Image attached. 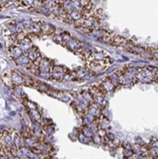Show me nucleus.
Here are the masks:
<instances>
[{"label": "nucleus", "mask_w": 158, "mask_h": 159, "mask_svg": "<svg viewBox=\"0 0 158 159\" xmlns=\"http://www.w3.org/2000/svg\"><path fill=\"white\" fill-rule=\"evenodd\" d=\"M110 58H106V59H102V60L86 61V68H87L93 75L101 74L102 71H104L110 65Z\"/></svg>", "instance_id": "obj_1"}, {"label": "nucleus", "mask_w": 158, "mask_h": 159, "mask_svg": "<svg viewBox=\"0 0 158 159\" xmlns=\"http://www.w3.org/2000/svg\"><path fill=\"white\" fill-rule=\"evenodd\" d=\"M54 66L52 60H50L46 57H42L38 62V69H39V75L43 78H52V70Z\"/></svg>", "instance_id": "obj_2"}, {"label": "nucleus", "mask_w": 158, "mask_h": 159, "mask_svg": "<svg viewBox=\"0 0 158 159\" xmlns=\"http://www.w3.org/2000/svg\"><path fill=\"white\" fill-rule=\"evenodd\" d=\"M74 81H84L90 79L93 75L87 68H76L73 70Z\"/></svg>", "instance_id": "obj_3"}, {"label": "nucleus", "mask_w": 158, "mask_h": 159, "mask_svg": "<svg viewBox=\"0 0 158 159\" xmlns=\"http://www.w3.org/2000/svg\"><path fill=\"white\" fill-rule=\"evenodd\" d=\"M68 71H69V69L64 66L54 65L52 70V79L56 80V81H63Z\"/></svg>", "instance_id": "obj_4"}, {"label": "nucleus", "mask_w": 158, "mask_h": 159, "mask_svg": "<svg viewBox=\"0 0 158 159\" xmlns=\"http://www.w3.org/2000/svg\"><path fill=\"white\" fill-rule=\"evenodd\" d=\"M28 36L30 37L31 35L34 36H40L42 34L41 31V21H33L30 28L26 30Z\"/></svg>", "instance_id": "obj_5"}, {"label": "nucleus", "mask_w": 158, "mask_h": 159, "mask_svg": "<svg viewBox=\"0 0 158 159\" xmlns=\"http://www.w3.org/2000/svg\"><path fill=\"white\" fill-rule=\"evenodd\" d=\"M11 81H12L14 86L25 85L24 75H22L20 71H18L16 70H11Z\"/></svg>", "instance_id": "obj_6"}, {"label": "nucleus", "mask_w": 158, "mask_h": 159, "mask_svg": "<svg viewBox=\"0 0 158 159\" xmlns=\"http://www.w3.org/2000/svg\"><path fill=\"white\" fill-rule=\"evenodd\" d=\"M97 86L99 87L100 90H101L105 94L110 93V92H112L114 90V88H115V84L113 83V81L111 80V78L105 79L104 81L97 84Z\"/></svg>", "instance_id": "obj_7"}, {"label": "nucleus", "mask_w": 158, "mask_h": 159, "mask_svg": "<svg viewBox=\"0 0 158 159\" xmlns=\"http://www.w3.org/2000/svg\"><path fill=\"white\" fill-rule=\"evenodd\" d=\"M8 53H9V56L14 61L16 58H18V57H19L20 55H22L24 52H23V51L19 48V46L11 44V45L8 48Z\"/></svg>", "instance_id": "obj_8"}, {"label": "nucleus", "mask_w": 158, "mask_h": 159, "mask_svg": "<svg viewBox=\"0 0 158 159\" xmlns=\"http://www.w3.org/2000/svg\"><path fill=\"white\" fill-rule=\"evenodd\" d=\"M41 31H42V34L44 35H53L56 32V29L51 23L41 21Z\"/></svg>", "instance_id": "obj_9"}, {"label": "nucleus", "mask_w": 158, "mask_h": 159, "mask_svg": "<svg viewBox=\"0 0 158 159\" xmlns=\"http://www.w3.org/2000/svg\"><path fill=\"white\" fill-rule=\"evenodd\" d=\"M12 137H13V146L20 149L22 147H25V138L17 132L12 131Z\"/></svg>", "instance_id": "obj_10"}, {"label": "nucleus", "mask_w": 158, "mask_h": 159, "mask_svg": "<svg viewBox=\"0 0 158 159\" xmlns=\"http://www.w3.org/2000/svg\"><path fill=\"white\" fill-rule=\"evenodd\" d=\"M53 96L54 97H57V98L60 99L61 101H63V102H65V103H70V101L74 99L71 93H68V92L56 91V92H54Z\"/></svg>", "instance_id": "obj_11"}, {"label": "nucleus", "mask_w": 158, "mask_h": 159, "mask_svg": "<svg viewBox=\"0 0 158 159\" xmlns=\"http://www.w3.org/2000/svg\"><path fill=\"white\" fill-rule=\"evenodd\" d=\"M27 55H28V57H29V59H30V61L31 62H35V61H37L38 59H40L41 58V53H40V52H39V50L36 48V47H34V46H33L30 50H29L27 52H25Z\"/></svg>", "instance_id": "obj_12"}, {"label": "nucleus", "mask_w": 158, "mask_h": 159, "mask_svg": "<svg viewBox=\"0 0 158 159\" xmlns=\"http://www.w3.org/2000/svg\"><path fill=\"white\" fill-rule=\"evenodd\" d=\"M88 113L93 115L94 118H97L102 114V108L97 105L95 102H93L88 107Z\"/></svg>", "instance_id": "obj_13"}, {"label": "nucleus", "mask_w": 158, "mask_h": 159, "mask_svg": "<svg viewBox=\"0 0 158 159\" xmlns=\"http://www.w3.org/2000/svg\"><path fill=\"white\" fill-rule=\"evenodd\" d=\"M17 46H19V48L23 51V52H27L29 50H30V49L33 47L31 37H29V36L24 37V38L18 43V45H17Z\"/></svg>", "instance_id": "obj_14"}, {"label": "nucleus", "mask_w": 158, "mask_h": 159, "mask_svg": "<svg viewBox=\"0 0 158 159\" xmlns=\"http://www.w3.org/2000/svg\"><path fill=\"white\" fill-rule=\"evenodd\" d=\"M12 90H13V93L16 94L21 101L27 99V94L24 92V90L21 88V86H14Z\"/></svg>", "instance_id": "obj_15"}, {"label": "nucleus", "mask_w": 158, "mask_h": 159, "mask_svg": "<svg viewBox=\"0 0 158 159\" xmlns=\"http://www.w3.org/2000/svg\"><path fill=\"white\" fill-rule=\"evenodd\" d=\"M2 80H3V83L7 86V87H9V88H13L14 87V85H13V83H12V81H11V70L10 71H4V74L2 75Z\"/></svg>", "instance_id": "obj_16"}, {"label": "nucleus", "mask_w": 158, "mask_h": 159, "mask_svg": "<svg viewBox=\"0 0 158 159\" xmlns=\"http://www.w3.org/2000/svg\"><path fill=\"white\" fill-rule=\"evenodd\" d=\"M14 62H16V65H19V66H27L29 63H30V59H29L28 55L24 52L22 55H20L18 58H16V60H14Z\"/></svg>", "instance_id": "obj_17"}, {"label": "nucleus", "mask_w": 158, "mask_h": 159, "mask_svg": "<svg viewBox=\"0 0 158 159\" xmlns=\"http://www.w3.org/2000/svg\"><path fill=\"white\" fill-rule=\"evenodd\" d=\"M79 2L86 13L92 11V10L93 8V4L92 3L91 0H79Z\"/></svg>", "instance_id": "obj_18"}, {"label": "nucleus", "mask_w": 158, "mask_h": 159, "mask_svg": "<svg viewBox=\"0 0 158 159\" xmlns=\"http://www.w3.org/2000/svg\"><path fill=\"white\" fill-rule=\"evenodd\" d=\"M35 0H18L16 3L17 7H26V8H33L34 5Z\"/></svg>", "instance_id": "obj_19"}, {"label": "nucleus", "mask_w": 158, "mask_h": 159, "mask_svg": "<svg viewBox=\"0 0 158 159\" xmlns=\"http://www.w3.org/2000/svg\"><path fill=\"white\" fill-rule=\"evenodd\" d=\"M19 134H20L24 138L31 137V136H33V129L30 128V127H28V126H23Z\"/></svg>", "instance_id": "obj_20"}, {"label": "nucleus", "mask_w": 158, "mask_h": 159, "mask_svg": "<svg viewBox=\"0 0 158 159\" xmlns=\"http://www.w3.org/2000/svg\"><path fill=\"white\" fill-rule=\"evenodd\" d=\"M22 102L24 103V105H25L27 111H29V110H37V109H38L37 105H36L35 103L32 102V101H30L28 98L25 99V100H22Z\"/></svg>", "instance_id": "obj_21"}, {"label": "nucleus", "mask_w": 158, "mask_h": 159, "mask_svg": "<svg viewBox=\"0 0 158 159\" xmlns=\"http://www.w3.org/2000/svg\"><path fill=\"white\" fill-rule=\"evenodd\" d=\"M78 139H79V141H81L82 143H88V142H89V137L86 136L82 132H80V133L78 134Z\"/></svg>", "instance_id": "obj_22"}, {"label": "nucleus", "mask_w": 158, "mask_h": 159, "mask_svg": "<svg viewBox=\"0 0 158 159\" xmlns=\"http://www.w3.org/2000/svg\"><path fill=\"white\" fill-rule=\"evenodd\" d=\"M8 6V3L6 0H0V11H3Z\"/></svg>", "instance_id": "obj_23"}]
</instances>
